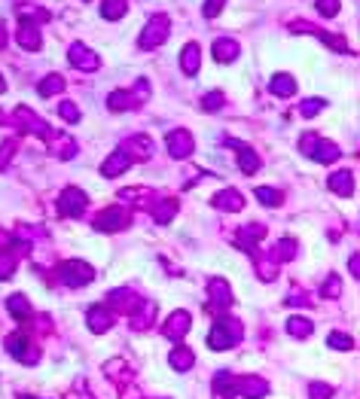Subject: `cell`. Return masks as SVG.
Here are the masks:
<instances>
[{"instance_id": "35", "label": "cell", "mask_w": 360, "mask_h": 399, "mask_svg": "<svg viewBox=\"0 0 360 399\" xmlns=\"http://www.w3.org/2000/svg\"><path fill=\"white\" fill-rule=\"evenodd\" d=\"M59 113H61V116H65V119H67V122H80V110H76V104H70V101H65V104H61V107H59Z\"/></svg>"}, {"instance_id": "40", "label": "cell", "mask_w": 360, "mask_h": 399, "mask_svg": "<svg viewBox=\"0 0 360 399\" xmlns=\"http://www.w3.org/2000/svg\"><path fill=\"white\" fill-rule=\"evenodd\" d=\"M348 268H351V274H354V277H357V272H360V259H357V253H354V256H351Z\"/></svg>"}, {"instance_id": "20", "label": "cell", "mask_w": 360, "mask_h": 399, "mask_svg": "<svg viewBox=\"0 0 360 399\" xmlns=\"http://www.w3.org/2000/svg\"><path fill=\"white\" fill-rule=\"evenodd\" d=\"M199 64H202V58H199V46H195V43H187V46H183V52H180V67H183V74H187V76L199 74Z\"/></svg>"}, {"instance_id": "37", "label": "cell", "mask_w": 360, "mask_h": 399, "mask_svg": "<svg viewBox=\"0 0 360 399\" xmlns=\"http://www.w3.org/2000/svg\"><path fill=\"white\" fill-rule=\"evenodd\" d=\"M330 347H336V351H351V338L333 332V336H330Z\"/></svg>"}, {"instance_id": "11", "label": "cell", "mask_w": 360, "mask_h": 399, "mask_svg": "<svg viewBox=\"0 0 360 399\" xmlns=\"http://www.w3.org/2000/svg\"><path fill=\"white\" fill-rule=\"evenodd\" d=\"M189 323H193V317H189L187 311H174V314L165 320V330H162V332H165V338L180 341L189 332Z\"/></svg>"}, {"instance_id": "9", "label": "cell", "mask_w": 360, "mask_h": 399, "mask_svg": "<svg viewBox=\"0 0 360 399\" xmlns=\"http://www.w3.org/2000/svg\"><path fill=\"white\" fill-rule=\"evenodd\" d=\"M123 226H129V213L119 208V204H113V208H107L104 213L95 217V229H101V232H116Z\"/></svg>"}, {"instance_id": "25", "label": "cell", "mask_w": 360, "mask_h": 399, "mask_svg": "<svg viewBox=\"0 0 360 399\" xmlns=\"http://www.w3.org/2000/svg\"><path fill=\"white\" fill-rule=\"evenodd\" d=\"M168 363H171L174 372H187V369L193 366V351H189V347H178V351L168 354Z\"/></svg>"}, {"instance_id": "36", "label": "cell", "mask_w": 360, "mask_h": 399, "mask_svg": "<svg viewBox=\"0 0 360 399\" xmlns=\"http://www.w3.org/2000/svg\"><path fill=\"white\" fill-rule=\"evenodd\" d=\"M223 3L226 0H204V6H202V12H204V19H214L217 12L223 10Z\"/></svg>"}, {"instance_id": "5", "label": "cell", "mask_w": 360, "mask_h": 399, "mask_svg": "<svg viewBox=\"0 0 360 399\" xmlns=\"http://www.w3.org/2000/svg\"><path fill=\"white\" fill-rule=\"evenodd\" d=\"M86 204H89V195L83 189H76V186H70L61 192V202H59V213L61 217H80L83 211H86Z\"/></svg>"}, {"instance_id": "12", "label": "cell", "mask_w": 360, "mask_h": 399, "mask_svg": "<svg viewBox=\"0 0 360 399\" xmlns=\"http://www.w3.org/2000/svg\"><path fill=\"white\" fill-rule=\"evenodd\" d=\"M266 235V226L260 223H251V226H242V232L235 235L238 244H242V250H248L251 256H257V241Z\"/></svg>"}, {"instance_id": "22", "label": "cell", "mask_w": 360, "mask_h": 399, "mask_svg": "<svg viewBox=\"0 0 360 399\" xmlns=\"http://www.w3.org/2000/svg\"><path fill=\"white\" fill-rule=\"evenodd\" d=\"M269 91H272V95H278V98H290L293 91H296L293 76L290 74H275L272 80H269Z\"/></svg>"}, {"instance_id": "16", "label": "cell", "mask_w": 360, "mask_h": 399, "mask_svg": "<svg viewBox=\"0 0 360 399\" xmlns=\"http://www.w3.org/2000/svg\"><path fill=\"white\" fill-rule=\"evenodd\" d=\"M208 293H211V302H214L217 308H229L232 305V290L223 277H214V281L208 283Z\"/></svg>"}, {"instance_id": "23", "label": "cell", "mask_w": 360, "mask_h": 399, "mask_svg": "<svg viewBox=\"0 0 360 399\" xmlns=\"http://www.w3.org/2000/svg\"><path fill=\"white\" fill-rule=\"evenodd\" d=\"M110 323H113V314H110L107 308H104V305H98V308L89 311V326H92L95 332H107Z\"/></svg>"}, {"instance_id": "33", "label": "cell", "mask_w": 360, "mask_h": 399, "mask_svg": "<svg viewBox=\"0 0 360 399\" xmlns=\"http://www.w3.org/2000/svg\"><path fill=\"white\" fill-rule=\"evenodd\" d=\"M317 12H321V16H327V19L339 16V0H317Z\"/></svg>"}, {"instance_id": "28", "label": "cell", "mask_w": 360, "mask_h": 399, "mask_svg": "<svg viewBox=\"0 0 360 399\" xmlns=\"http://www.w3.org/2000/svg\"><path fill=\"white\" fill-rule=\"evenodd\" d=\"M40 95H43V98H49V95H59V91H65V80H61V76L59 74H49L46 76V80L43 83H40Z\"/></svg>"}, {"instance_id": "15", "label": "cell", "mask_w": 360, "mask_h": 399, "mask_svg": "<svg viewBox=\"0 0 360 399\" xmlns=\"http://www.w3.org/2000/svg\"><path fill=\"white\" fill-rule=\"evenodd\" d=\"M327 186L333 189L336 195H342V198H351V195H354V177H351L348 171H336V174H330Z\"/></svg>"}, {"instance_id": "42", "label": "cell", "mask_w": 360, "mask_h": 399, "mask_svg": "<svg viewBox=\"0 0 360 399\" xmlns=\"http://www.w3.org/2000/svg\"><path fill=\"white\" fill-rule=\"evenodd\" d=\"M3 91H6V83H3V76H0V95H3Z\"/></svg>"}, {"instance_id": "39", "label": "cell", "mask_w": 360, "mask_h": 399, "mask_svg": "<svg viewBox=\"0 0 360 399\" xmlns=\"http://www.w3.org/2000/svg\"><path fill=\"white\" fill-rule=\"evenodd\" d=\"M333 393V387H327V384H312V396L315 399H330Z\"/></svg>"}, {"instance_id": "13", "label": "cell", "mask_w": 360, "mask_h": 399, "mask_svg": "<svg viewBox=\"0 0 360 399\" xmlns=\"http://www.w3.org/2000/svg\"><path fill=\"white\" fill-rule=\"evenodd\" d=\"M129 168H131V155L125 153V149H116V153H113L110 159L101 165V177H119V174H125Z\"/></svg>"}, {"instance_id": "31", "label": "cell", "mask_w": 360, "mask_h": 399, "mask_svg": "<svg viewBox=\"0 0 360 399\" xmlns=\"http://www.w3.org/2000/svg\"><path fill=\"white\" fill-rule=\"evenodd\" d=\"M296 253V241L293 238H281L278 241V247H275V253H272V259H290V256Z\"/></svg>"}, {"instance_id": "30", "label": "cell", "mask_w": 360, "mask_h": 399, "mask_svg": "<svg viewBox=\"0 0 360 399\" xmlns=\"http://www.w3.org/2000/svg\"><path fill=\"white\" fill-rule=\"evenodd\" d=\"M257 198H260L263 204H269V208H278V204L284 202V195H281L278 189H269V186H260V189H257Z\"/></svg>"}, {"instance_id": "24", "label": "cell", "mask_w": 360, "mask_h": 399, "mask_svg": "<svg viewBox=\"0 0 360 399\" xmlns=\"http://www.w3.org/2000/svg\"><path fill=\"white\" fill-rule=\"evenodd\" d=\"M6 308H10V314L16 317V320H28V317H31V302H28L25 296H19V293L6 299Z\"/></svg>"}, {"instance_id": "26", "label": "cell", "mask_w": 360, "mask_h": 399, "mask_svg": "<svg viewBox=\"0 0 360 399\" xmlns=\"http://www.w3.org/2000/svg\"><path fill=\"white\" fill-rule=\"evenodd\" d=\"M287 332L296 336V338H308L315 332V323H312V320H306V317H290V320H287Z\"/></svg>"}, {"instance_id": "14", "label": "cell", "mask_w": 360, "mask_h": 399, "mask_svg": "<svg viewBox=\"0 0 360 399\" xmlns=\"http://www.w3.org/2000/svg\"><path fill=\"white\" fill-rule=\"evenodd\" d=\"M211 52H214V61L229 64V61H235L238 55H242V46H238L235 40H214V46H211Z\"/></svg>"}, {"instance_id": "2", "label": "cell", "mask_w": 360, "mask_h": 399, "mask_svg": "<svg viewBox=\"0 0 360 399\" xmlns=\"http://www.w3.org/2000/svg\"><path fill=\"white\" fill-rule=\"evenodd\" d=\"M59 281H61V283H67L70 290L86 287V283L95 281V268H92L89 262H80V259L61 262V266H59Z\"/></svg>"}, {"instance_id": "1", "label": "cell", "mask_w": 360, "mask_h": 399, "mask_svg": "<svg viewBox=\"0 0 360 399\" xmlns=\"http://www.w3.org/2000/svg\"><path fill=\"white\" fill-rule=\"evenodd\" d=\"M168 34H171V19H168L165 12H156V16L144 25V34H140L138 46L140 49H156L168 40Z\"/></svg>"}, {"instance_id": "21", "label": "cell", "mask_w": 360, "mask_h": 399, "mask_svg": "<svg viewBox=\"0 0 360 399\" xmlns=\"http://www.w3.org/2000/svg\"><path fill=\"white\" fill-rule=\"evenodd\" d=\"M150 213H153V219H156L159 226H168L174 219V213H178V204H174L171 198H159V202L150 208Z\"/></svg>"}, {"instance_id": "8", "label": "cell", "mask_w": 360, "mask_h": 399, "mask_svg": "<svg viewBox=\"0 0 360 399\" xmlns=\"http://www.w3.org/2000/svg\"><path fill=\"white\" fill-rule=\"evenodd\" d=\"M67 61L74 64V67H80V70H98V64H101V58H98L89 46H83V43H70Z\"/></svg>"}, {"instance_id": "4", "label": "cell", "mask_w": 360, "mask_h": 399, "mask_svg": "<svg viewBox=\"0 0 360 399\" xmlns=\"http://www.w3.org/2000/svg\"><path fill=\"white\" fill-rule=\"evenodd\" d=\"M238 336H242V326H238L235 320H223V323H217L214 330H211L208 345L214 347V351H229Z\"/></svg>"}, {"instance_id": "41", "label": "cell", "mask_w": 360, "mask_h": 399, "mask_svg": "<svg viewBox=\"0 0 360 399\" xmlns=\"http://www.w3.org/2000/svg\"><path fill=\"white\" fill-rule=\"evenodd\" d=\"M6 46V28H3V21H0V49Z\"/></svg>"}, {"instance_id": "34", "label": "cell", "mask_w": 360, "mask_h": 399, "mask_svg": "<svg viewBox=\"0 0 360 399\" xmlns=\"http://www.w3.org/2000/svg\"><path fill=\"white\" fill-rule=\"evenodd\" d=\"M321 107H324V101H321V98H308V101H302L299 113H302V116H315V113L321 110Z\"/></svg>"}, {"instance_id": "27", "label": "cell", "mask_w": 360, "mask_h": 399, "mask_svg": "<svg viewBox=\"0 0 360 399\" xmlns=\"http://www.w3.org/2000/svg\"><path fill=\"white\" fill-rule=\"evenodd\" d=\"M125 10H129V0H104V3H101V16L110 19V21L125 16Z\"/></svg>"}, {"instance_id": "3", "label": "cell", "mask_w": 360, "mask_h": 399, "mask_svg": "<svg viewBox=\"0 0 360 399\" xmlns=\"http://www.w3.org/2000/svg\"><path fill=\"white\" fill-rule=\"evenodd\" d=\"M299 147L306 155H312L315 162H324V165H330V162H336L339 155H342V149L336 144H330V140H324V138H315V134H306Z\"/></svg>"}, {"instance_id": "19", "label": "cell", "mask_w": 360, "mask_h": 399, "mask_svg": "<svg viewBox=\"0 0 360 399\" xmlns=\"http://www.w3.org/2000/svg\"><path fill=\"white\" fill-rule=\"evenodd\" d=\"M125 153L129 155H135V159H150V153H153V140L150 138H144V134H135L131 140H125Z\"/></svg>"}, {"instance_id": "38", "label": "cell", "mask_w": 360, "mask_h": 399, "mask_svg": "<svg viewBox=\"0 0 360 399\" xmlns=\"http://www.w3.org/2000/svg\"><path fill=\"white\" fill-rule=\"evenodd\" d=\"M336 293H342V283L336 281V277H330L327 283H324V290H321V296L324 299H330V296H336Z\"/></svg>"}, {"instance_id": "17", "label": "cell", "mask_w": 360, "mask_h": 399, "mask_svg": "<svg viewBox=\"0 0 360 399\" xmlns=\"http://www.w3.org/2000/svg\"><path fill=\"white\" fill-rule=\"evenodd\" d=\"M226 144L238 149V165H242L244 174H257V171H260V155L253 153L251 147H242V144H238V140H226Z\"/></svg>"}, {"instance_id": "29", "label": "cell", "mask_w": 360, "mask_h": 399, "mask_svg": "<svg viewBox=\"0 0 360 399\" xmlns=\"http://www.w3.org/2000/svg\"><path fill=\"white\" fill-rule=\"evenodd\" d=\"M16 274V253L0 250V281H10Z\"/></svg>"}, {"instance_id": "32", "label": "cell", "mask_w": 360, "mask_h": 399, "mask_svg": "<svg viewBox=\"0 0 360 399\" xmlns=\"http://www.w3.org/2000/svg\"><path fill=\"white\" fill-rule=\"evenodd\" d=\"M202 107H204L208 113L220 110V107H223V91H208V95L202 98Z\"/></svg>"}, {"instance_id": "6", "label": "cell", "mask_w": 360, "mask_h": 399, "mask_svg": "<svg viewBox=\"0 0 360 399\" xmlns=\"http://www.w3.org/2000/svg\"><path fill=\"white\" fill-rule=\"evenodd\" d=\"M165 147L168 153H171V159H187V155H193V134L183 131V128H174V131L165 134Z\"/></svg>"}, {"instance_id": "7", "label": "cell", "mask_w": 360, "mask_h": 399, "mask_svg": "<svg viewBox=\"0 0 360 399\" xmlns=\"http://www.w3.org/2000/svg\"><path fill=\"white\" fill-rule=\"evenodd\" d=\"M16 122L28 128L31 134H37V138H43V140H52L55 134H52V128H49V122H43V119L37 116V113H31L28 107H19L16 110Z\"/></svg>"}, {"instance_id": "18", "label": "cell", "mask_w": 360, "mask_h": 399, "mask_svg": "<svg viewBox=\"0 0 360 399\" xmlns=\"http://www.w3.org/2000/svg\"><path fill=\"white\" fill-rule=\"evenodd\" d=\"M214 204H217L220 211L235 213V211L244 208V195H242L238 189H223V192H217V195H214Z\"/></svg>"}, {"instance_id": "10", "label": "cell", "mask_w": 360, "mask_h": 399, "mask_svg": "<svg viewBox=\"0 0 360 399\" xmlns=\"http://www.w3.org/2000/svg\"><path fill=\"white\" fill-rule=\"evenodd\" d=\"M16 40H19V46H22V49H28V52H40V46H43V37H40V25L19 19Z\"/></svg>"}]
</instances>
